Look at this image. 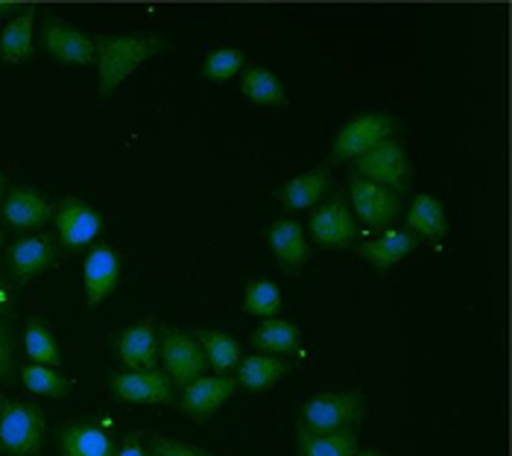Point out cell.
Segmentation results:
<instances>
[{"mask_svg": "<svg viewBox=\"0 0 512 456\" xmlns=\"http://www.w3.org/2000/svg\"><path fill=\"white\" fill-rule=\"evenodd\" d=\"M352 190V205L355 208V220L366 228H390L401 214V199L393 190L381 188L375 182H366L360 176L349 179Z\"/></svg>", "mask_w": 512, "mask_h": 456, "instance_id": "10", "label": "cell"}, {"mask_svg": "<svg viewBox=\"0 0 512 456\" xmlns=\"http://www.w3.org/2000/svg\"><path fill=\"white\" fill-rule=\"evenodd\" d=\"M118 456H150V451H147L144 442H141V433H132V436L123 442V448L118 451Z\"/></svg>", "mask_w": 512, "mask_h": 456, "instance_id": "35", "label": "cell"}, {"mask_svg": "<svg viewBox=\"0 0 512 456\" xmlns=\"http://www.w3.org/2000/svg\"><path fill=\"white\" fill-rule=\"evenodd\" d=\"M97 76L100 97H109L126 76L158 53L173 50V41L161 33H126V36H97Z\"/></svg>", "mask_w": 512, "mask_h": 456, "instance_id": "1", "label": "cell"}, {"mask_svg": "<svg viewBox=\"0 0 512 456\" xmlns=\"http://www.w3.org/2000/svg\"><path fill=\"white\" fill-rule=\"evenodd\" d=\"M246 56L235 50V47H220V50H211L202 62V76L211 79V82H229L232 76L240 74Z\"/></svg>", "mask_w": 512, "mask_h": 456, "instance_id": "31", "label": "cell"}, {"mask_svg": "<svg viewBox=\"0 0 512 456\" xmlns=\"http://www.w3.org/2000/svg\"><path fill=\"white\" fill-rule=\"evenodd\" d=\"M267 243L276 255L278 266L284 272H299L311 258V246L305 240V228L302 223L290 220V217H278L267 228Z\"/></svg>", "mask_w": 512, "mask_h": 456, "instance_id": "16", "label": "cell"}, {"mask_svg": "<svg viewBox=\"0 0 512 456\" xmlns=\"http://www.w3.org/2000/svg\"><path fill=\"white\" fill-rule=\"evenodd\" d=\"M194 340L199 342V348L205 351V360L208 366L223 375L229 369H237V363L243 360V351H240V342L235 337H229L226 331H211V328H202L194 334Z\"/></svg>", "mask_w": 512, "mask_h": 456, "instance_id": "27", "label": "cell"}, {"mask_svg": "<svg viewBox=\"0 0 512 456\" xmlns=\"http://www.w3.org/2000/svg\"><path fill=\"white\" fill-rule=\"evenodd\" d=\"M53 223H56V243L68 255L85 252L103 234V217H100V211H94L79 196L59 199V205L53 208Z\"/></svg>", "mask_w": 512, "mask_h": 456, "instance_id": "4", "label": "cell"}, {"mask_svg": "<svg viewBox=\"0 0 512 456\" xmlns=\"http://www.w3.org/2000/svg\"><path fill=\"white\" fill-rule=\"evenodd\" d=\"M366 416V398L363 392H322L308 398L299 407V427L311 433H337V430H355Z\"/></svg>", "mask_w": 512, "mask_h": 456, "instance_id": "3", "label": "cell"}, {"mask_svg": "<svg viewBox=\"0 0 512 456\" xmlns=\"http://www.w3.org/2000/svg\"><path fill=\"white\" fill-rule=\"evenodd\" d=\"M235 392V378H226V375H202L191 386H185L182 401H179V413L185 418H191V421H197V424H205Z\"/></svg>", "mask_w": 512, "mask_h": 456, "instance_id": "13", "label": "cell"}, {"mask_svg": "<svg viewBox=\"0 0 512 456\" xmlns=\"http://www.w3.org/2000/svg\"><path fill=\"white\" fill-rule=\"evenodd\" d=\"M36 6L27 3V9L12 18L0 33V62L3 65H24L36 56Z\"/></svg>", "mask_w": 512, "mask_h": 456, "instance_id": "19", "label": "cell"}, {"mask_svg": "<svg viewBox=\"0 0 512 456\" xmlns=\"http://www.w3.org/2000/svg\"><path fill=\"white\" fill-rule=\"evenodd\" d=\"M355 173L360 179L393 190L398 196L413 182V167L407 161V152L395 138H387V141L375 144L369 152H363L360 158H355Z\"/></svg>", "mask_w": 512, "mask_h": 456, "instance_id": "6", "label": "cell"}, {"mask_svg": "<svg viewBox=\"0 0 512 456\" xmlns=\"http://www.w3.org/2000/svg\"><path fill=\"white\" fill-rule=\"evenodd\" d=\"M240 91L255 106H267V109L287 106L284 82L273 71H267V68H246L243 76H240Z\"/></svg>", "mask_w": 512, "mask_h": 456, "instance_id": "26", "label": "cell"}, {"mask_svg": "<svg viewBox=\"0 0 512 456\" xmlns=\"http://www.w3.org/2000/svg\"><path fill=\"white\" fill-rule=\"evenodd\" d=\"M299 328L287 319H278V316H270L264 319L255 331H252V345L258 348V354H273V357H281V354H293L299 348Z\"/></svg>", "mask_w": 512, "mask_h": 456, "instance_id": "24", "label": "cell"}, {"mask_svg": "<svg viewBox=\"0 0 512 456\" xmlns=\"http://www.w3.org/2000/svg\"><path fill=\"white\" fill-rule=\"evenodd\" d=\"M12 313H15V293L6 284V278H0V319H6Z\"/></svg>", "mask_w": 512, "mask_h": 456, "instance_id": "34", "label": "cell"}, {"mask_svg": "<svg viewBox=\"0 0 512 456\" xmlns=\"http://www.w3.org/2000/svg\"><path fill=\"white\" fill-rule=\"evenodd\" d=\"M352 456H384L381 451H355Z\"/></svg>", "mask_w": 512, "mask_h": 456, "instance_id": "37", "label": "cell"}, {"mask_svg": "<svg viewBox=\"0 0 512 456\" xmlns=\"http://www.w3.org/2000/svg\"><path fill=\"white\" fill-rule=\"evenodd\" d=\"M59 258V243L53 234H33V237H21L9 255H6V266L9 275L15 278L18 287H24L27 281H33L36 275L47 272Z\"/></svg>", "mask_w": 512, "mask_h": 456, "instance_id": "12", "label": "cell"}, {"mask_svg": "<svg viewBox=\"0 0 512 456\" xmlns=\"http://www.w3.org/2000/svg\"><path fill=\"white\" fill-rule=\"evenodd\" d=\"M24 351H27L30 363H36V366H50V369L62 366V348H59V342L53 337L50 325L41 322V319H30L27 322Z\"/></svg>", "mask_w": 512, "mask_h": 456, "instance_id": "28", "label": "cell"}, {"mask_svg": "<svg viewBox=\"0 0 512 456\" xmlns=\"http://www.w3.org/2000/svg\"><path fill=\"white\" fill-rule=\"evenodd\" d=\"M419 243H422V240H419L413 231H407V228H390V231H384L381 237L366 240V243L360 246V258L372 266L375 272H387L390 266H395L398 261H404L413 249H419Z\"/></svg>", "mask_w": 512, "mask_h": 456, "instance_id": "20", "label": "cell"}, {"mask_svg": "<svg viewBox=\"0 0 512 456\" xmlns=\"http://www.w3.org/2000/svg\"><path fill=\"white\" fill-rule=\"evenodd\" d=\"M21 380H24V386L33 395H44V398H68L71 389H74L71 378L59 375L50 366H36V363H30V366L21 369Z\"/></svg>", "mask_w": 512, "mask_h": 456, "instance_id": "29", "label": "cell"}, {"mask_svg": "<svg viewBox=\"0 0 512 456\" xmlns=\"http://www.w3.org/2000/svg\"><path fill=\"white\" fill-rule=\"evenodd\" d=\"M82 281H85V302L88 307L103 304L120 284V258L118 252L106 243H94L85 255V269H82Z\"/></svg>", "mask_w": 512, "mask_h": 456, "instance_id": "14", "label": "cell"}, {"mask_svg": "<svg viewBox=\"0 0 512 456\" xmlns=\"http://www.w3.org/2000/svg\"><path fill=\"white\" fill-rule=\"evenodd\" d=\"M0 243H3V228H0Z\"/></svg>", "mask_w": 512, "mask_h": 456, "instance_id": "39", "label": "cell"}, {"mask_svg": "<svg viewBox=\"0 0 512 456\" xmlns=\"http://www.w3.org/2000/svg\"><path fill=\"white\" fill-rule=\"evenodd\" d=\"M287 372H290V363H284L281 357L252 354L237 363V386H243L249 392H264V389L276 386Z\"/></svg>", "mask_w": 512, "mask_h": 456, "instance_id": "23", "label": "cell"}, {"mask_svg": "<svg viewBox=\"0 0 512 456\" xmlns=\"http://www.w3.org/2000/svg\"><path fill=\"white\" fill-rule=\"evenodd\" d=\"M308 231H311L316 246L349 249L357 240V220L343 196H331L311 214Z\"/></svg>", "mask_w": 512, "mask_h": 456, "instance_id": "9", "label": "cell"}, {"mask_svg": "<svg viewBox=\"0 0 512 456\" xmlns=\"http://www.w3.org/2000/svg\"><path fill=\"white\" fill-rule=\"evenodd\" d=\"M0 217H3V223L21 228V231L39 228L53 220V205L36 188H15L6 193V199L0 205Z\"/></svg>", "mask_w": 512, "mask_h": 456, "instance_id": "18", "label": "cell"}, {"mask_svg": "<svg viewBox=\"0 0 512 456\" xmlns=\"http://www.w3.org/2000/svg\"><path fill=\"white\" fill-rule=\"evenodd\" d=\"M150 456H217L205 448L197 445H188V442H179V439H167V436H158L150 445Z\"/></svg>", "mask_w": 512, "mask_h": 456, "instance_id": "32", "label": "cell"}, {"mask_svg": "<svg viewBox=\"0 0 512 456\" xmlns=\"http://www.w3.org/2000/svg\"><path fill=\"white\" fill-rule=\"evenodd\" d=\"M296 448H299V456H352L357 451V433L355 430L311 433V430L299 427Z\"/></svg>", "mask_w": 512, "mask_h": 456, "instance_id": "25", "label": "cell"}, {"mask_svg": "<svg viewBox=\"0 0 512 456\" xmlns=\"http://www.w3.org/2000/svg\"><path fill=\"white\" fill-rule=\"evenodd\" d=\"M3 190H6V176L0 173V193H3Z\"/></svg>", "mask_w": 512, "mask_h": 456, "instance_id": "38", "label": "cell"}, {"mask_svg": "<svg viewBox=\"0 0 512 456\" xmlns=\"http://www.w3.org/2000/svg\"><path fill=\"white\" fill-rule=\"evenodd\" d=\"M112 340H115L112 345L118 351L120 363L129 372H150V369H158V363H161V345H158V331L153 319H144V322H135L129 328H123Z\"/></svg>", "mask_w": 512, "mask_h": 456, "instance_id": "11", "label": "cell"}, {"mask_svg": "<svg viewBox=\"0 0 512 456\" xmlns=\"http://www.w3.org/2000/svg\"><path fill=\"white\" fill-rule=\"evenodd\" d=\"M24 9H27L24 3H9V0H0V18H9V15H15V18H18Z\"/></svg>", "mask_w": 512, "mask_h": 456, "instance_id": "36", "label": "cell"}, {"mask_svg": "<svg viewBox=\"0 0 512 456\" xmlns=\"http://www.w3.org/2000/svg\"><path fill=\"white\" fill-rule=\"evenodd\" d=\"M281 310V290H278L273 281H249L246 284V293H243V313L249 316H276Z\"/></svg>", "mask_w": 512, "mask_h": 456, "instance_id": "30", "label": "cell"}, {"mask_svg": "<svg viewBox=\"0 0 512 456\" xmlns=\"http://www.w3.org/2000/svg\"><path fill=\"white\" fill-rule=\"evenodd\" d=\"M331 188V170L328 167H314L302 176H293L287 185H281L276 190V199L290 208V211H305L314 208L325 199V193Z\"/></svg>", "mask_w": 512, "mask_h": 456, "instance_id": "21", "label": "cell"}, {"mask_svg": "<svg viewBox=\"0 0 512 456\" xmlns=\"http://www.w3.org/2000/svg\"><path fill=\"white\" fill-rule=\"evenodd\" d=\"M112 395L126 404H173L176 386L158 369L150 372H120L112 375Z\"/></svg>", "mask_w": 512, "mask_h": 456, "instance_id": "15", "label": "cell"}, {"mask_svg": "<svg viewBox=\"0 0 512 456\" xmlns=\"http://www.w3.org/2000/svg\"><path fill=\"white\" fill-rule=\"evenodd\" d=\"M407 231H413L419 240H442L448 231L442 202L431 193H419L407 208Z\"/></svg>", "mask_w": 512, "mask_h": 456, "instance_id": "22", "label": "cell"}, {"mask_svg": "<svg viewBox=\"0 0 512 456\" xmlns=\"http://www.w3.org/2000/svg\"><path fill=\"white\" fill-rule=\"evenodd\" d=\"M41 47L50 59H56L59 65H94L97 62V44L88 33H82L79 27L68 24L65 18L44 12L41 15Z\"/></svg>", "mask_w": 512, "mask_h": 456, "instance_id": "7", "label": "cell"}, {"mask_svg": "<svg viewBox=\"0 0 512 456\" xmlns=\"http://www.w3.org/2000/svg\"><path fill=\"white\" fill-rule=\"evenodd\" d=\"M44 442V413L39 404L0 395V454L39 456Z\"/></svg>", "mask_w": 512, "mask_h": 456, "instance_id": "2", "label": "cell"}, {"mask_svg": "<svg viewBox=\"0 0 512 456\" xmlns=\"http://www.w3.org/2000/svg\"><path fill=\"white\" fill-rule=\"evenodd\" d=\"M398 123L393 114L366 112L352 117L331 144V161H355L363 152H369L375 144L393 138Z\"/></svg>", "mask_w": 512, "mask_h": 456, "instance_id": "8", "label": "cell"}, {"mask_svg": "<svg viewBox=\"0 0 512 456\" xmlns=\"http://www.w3.org/2000/svg\"><path fill=\"white\" fill-rule=\"evenodd\" d=\"M158 345H161V366L164 375L170 378L173 386L185 389L194 380H199L208 372V360L205 351L199 348V342L194 340V334H185L173 325H164L158 331Z\"/></svg>", "mask_w": 512, "mask_h": 456, "instance_id": "5", "label": "cell"}, {"mask_svg": "<svg viewBox=\"0 0 512 456\" xmlns=\"http://www.w3.org/2000/svg\"><path fill=\"white\" fill-rule=\"evenodd\" d=\"M62 456H118L112 433L94 421H71L59 427Z\"/></svg>", "mask_w": 512, "mask_h": 456, "instance_id": "17", "label": "cell"}, {"mask_svg": "<svg viewBox=\"0 0 512 456\" xmlns=\"http://www.w3.org/2000/svg\"><path fill=\"white\" fill-rule=\"evenodd\" d=\"M15 378V337L6 322H0V383Z\"/></svg>", "mask_w": 512, "mask_h": 456, "instance_id": "33", "label": "cell"}]
</instances>
